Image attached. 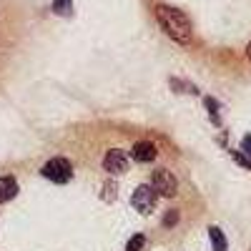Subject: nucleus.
<instances>
[{
  "instance_id": "obj_1",
  "label": "nucleus",
  "mask_w": 251,
  "mask_h": 251,
  "mask_svg": "<svg viewBox=\"0 0 251 251\" xmlns=\"http://www.w3.org/2000/svg\"><path fill=\"white\" fill-rule=\"evenodd\" d=\"M156 18H158V25L163 28V33L171 40H176L178 46H188L194 40V25L183 10H178L174 5H158Z\"/></svg>"
},
{
  "instance_id": "obj_2",
  "label": "nucleus",
  "mask_w": 251,
  "mask_h": 251,
  "mask_svg": "<svg viewBox=\"0 0 251 251\" xmlns=\"http://www.w3.org/2000/svg\"><path fill=\"white\" fill-rule=\"evenodd\" d=\"M40 174H43V178H48L53 183H68L73 178V163L63 156H55L40 169Z\"/></svg>"
},
{
  "instance_id": "obj_3",
  "label": "nucleus",
  "mask_w": 251,
  "mask_h": 251,
  "mask_svg": "<svg viewBox=\"0 0 251 251\" xmlns=\"http://www.w3.org/2000/svg\"><path fill=\"white\" fill-rule=\"evenodd\" d=\"M151 188H153L158 196L174 199L176 191H178V181H176V176L169 169H156L153 176H151Z\"/></svg>"
},
{
  "instance_id": "obj_4",
  "label": "nucleus",
  "mask_w": 251,
  "mask_h": 251,
  "mask_svg": "<svg viewBox=\"0 0 251 251\" xmlns=\"http://www.w3.org/2000/svg\"><path fill=\"white\" fill-rule=\"evenodd\" d=\"M156 199H158V194L153 191L151 186H138L136 191H133V196H131V206L136 208V211H141V214H151L153 208H156Z\"/></svg>"
},
{
  "instance_id": "obj_5",
  "label": "nucleus",
  "mask_w": 251,
  "mask_h": 251,
  "mask_svg": "<svg viewBox=\"0 0 251 251\" xmlns=\"http://www.w3.org/2000/svg\"><path fill=\"white\" fill-rule=\"evenodd\" d=\"M103 169H106L111 176H121L128 171V156H126L121 149H111L103 158Z\"/></svg>"
},
{
  "instance_id": "obj_6",
  "label": "nucleus",
  "mask_w": 251,
  "mask_h": 251,
  "mask_svg": "<svg viewBox=\"0 0 251 251\" xmlns=\"http://www.w3.org/2000/svg\"><path fill=\"white\" fill-rule=\"evenodd\" d=\"M131 156L138 163H151L158 156V149H156V143H151V141H138L133 149H131Z\"/></svg>"
},
{
  "instance_id": "obj_7",
  "label": "nucleus",
  "mask_w": 251,
  "mask_h": 251,
  "mask_svg": "<svg viewBox=\"0 0 251 251\" xmlns=\"http://www.w3.org/2000/svg\"><path fill=\"white\" fill-rule=\"evenodd\" d=\"M18 181L13 178V176H3L0 178V203H8V201H13L15 196H18Z\"/></svg>"
},
{
  "instance_id": "obj_8",
  "label": "nucleus",
  "mask_w": 251,
  "mask_h": 251,
  "mask_svg": "<svg viewBox=\"0 0 251 251\" xmlns=\"http://www.w3.org/2000/svg\"><path fill=\"white\" fill-rule=\"evenodd\" d=\"M208 239H211L214 251H226L228 249V241H226V236H224V231L219 226H208Z\"/></svg>"
},
{
  "instance_id": "obj_9",
  "label": "nucleus",
  "mask_w": 251,
  "mask_h": 251,
  "mask_svg": "<svg viewBox=\"0 0 251 251\" xmlns=\"http://www.w3.org/2000/svg\"><path fill=\"white\" fill-rule=\"evenodd\" d=\"M53 13L71 18L73 15V3H71V0H53Z\"/></svg>"
},
{
  "instance_id": "obj_10",
  "label": "nucleus",
  "mask_w": 251,
  "mask_h": 251,
  "mask_svg": "<svg viewBox=\"0 0 251 251\" xmlns=\"http://www.w3.org/2000/svg\"><path fill=\"white\" fill-rule=\"evenodd\" d=\"M206 108H208V118H211L214 126H221V118H219V100L216 98H206Z\"/></svg>"
},
{
  "instance_id": "obj_11",
  "label": "nucleus",
  "mask_w": 251,
  "mask_h": 251,
  "mask_svg": "<svg viewBox=\"0 0 251 251\" xmlns=\"http://www.w3.org/2000/svg\"><path fill=\"white\" fill-rule=\"evenodd\" d=\"M143 246H146V236H143V234H136V236L128 239V244H126V251H143Z\"/></svg>"
},
{
  "instance_id": "obj_12",
  "label": "nucleus",
  "mask_w": 251,
  "mask_h": 251,
  "mask_svg": "<svg viewBox=\"0 0 251 251\" xmlns=\"http://www.w3.org/2000/svg\"><path fill=\"white\" fill-rule=\"evenodd\" d=\"M171 88H176V93H199L196 86H191V83H183L178 78H171Z\"/></svg>"
},
{
  "instance_id": "obj_13",
  "label": "nucleus",
  "mask_w": 251,
  "mask_h": 251,
  "mask_svg": "<svg viewBox=\"0 0 251 251\" xmlns=\"http://www.w3.org/2000/svg\"><path fill=\"white\" fill-rule=\"evenodd\" d=\"M231 158L241 166V169H246V171H251V158H246L241 151H231Z\"/></svg>"
},
{
  "instance_id": "obj_14",
  "label": "nucleus",
  "mask_w": 251,
  "mask_h": 251,
  "mask_svg": "<svg viewBox=\"0 0 251 251\" xmlns=\"http://www.w3.org/2000/svg\"><path fill=\"white\" fill-rule=\"evenodd\" d=\"M178 224V211H169L163 216V226H176Z\"/></svg>"
},
{
  "instance_id": "obj_15",
  "label": "nucleus",
  "mask_w": 251,
  "mask_h": 251,
  "mask_svg": "<svg viewBox=\"0 0 251 251\" xmlns=\"http://www.w3.org/2000/svg\"><path fill=\"white\" fill-rule=\"evenodd\" d=\"M241 151H244L246 158H251V136H244L241 138Z\"/></svg>"
},
{
  "instance_id": "obj_16",
  "label": "nucleus",
  "mask_w": 251,
  "mask_h": 251,
  "mask_svg": "<svg viewBox=\"0 0 251 251\" xmlns=\"http://www.w3.org/2000/svg\"><path fill=\"white\" fill-rule=\"evenodd\" d=\"M113 191H116V183H113V181L106 183V201H113V196H116Z\"/></svg>"
},
{
  "instance_id": "obj_17",
  "label": "nucleus",
  "mask_w": 251,
  "mask_h": 251,
  "mask_svg": "<svg viewBox=\"0 0 251 251\" xmlns=\"http://www.w3.org/2000/svg\"><path fill=\"white\" fill-rule=\"evenodd\" d=\"M246 58H249V60H251V43H249V46H246Z\"/></svg>"
}]
</instances>
